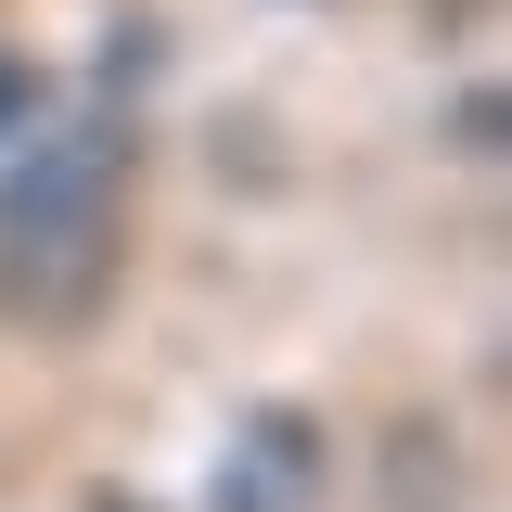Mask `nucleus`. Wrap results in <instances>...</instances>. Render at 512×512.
<instances>
[{
  "label": "nucleus",
  "instance_id": "obj_1",
  "mask_svg": "<svg viewBox=\"0 0 512 512\" xmlns=\"http://www.w3.org/2000/svg\"><path fill=\"white\" fill-rule=\"evenodd\" d=\"M128 141L116 116L26 128L0 154V333H90L128 282Z\"/></svg>",
  "mask_w": 512,
  "mask_h": 512
},
{
  "label": "nucleus",
  "instance_id": "obj_2",
  "mask_svg": "<svg viewBox=\"0 0 512 512\" xmlns=\"http://www.w3.org/2000/svg\"><path fill=\"white\" fill-rule=\"evenodd\" d=\"M320 487H333V423L295 397H256L205 461V512H320Z\"/></svg>",
  "mask_w": 512,
  "mask_h": 512
},
{
  "label": "nucleus",
  "instance_id": "obj_3",
  "mask_svg": "<svg viewBox=\"0 0 512 512\" xmlns=\"http://www.w3.org/2000/svg\"><path fill=\"white\" fill-rule=\"evenodd\" d=\"M448 500H461V461H448L436 423H410L397 461H384V512H448Z\"/></svg>",
  "mask_w": 512,
  "mask_h": 512
},
{
  "label": "nucleus",
  "instance_id": "obj_4",
  "mask_svg": "<svg viewBox=\"0 0 512 512\" xmlns=\"http://www.w3.org/2000/svg\"><path fill=\"white\" fill-rule=\"evenodd\" d=\"M26 128H52V77H39V64L13 52V39H0V154H13Z\"/></svg>",
  "mask_w": 512,
  "mask_h": 512
},
{
  "label": "nucleus",
  "instance_id": "obj_5",
  "mask_svg": "<svg viewBox=\"0 0 512 512\" xmlns=\"http://www.w3.org/2000/svg\"><path fill=\"white\" fill-rule=\"evenodd\" d=\"M448 154H474V167L500 154V90H461V116H448Z\"/></svg>",
  "mask_w": 512,
  "mask_h": 512
},
{
  "label": "nucleus",
  "instance_id": "obj_6",
  "mask_svg": "<svg viewBox=\"0 0 512 512\" xmlns=\"http://www.w3.org/2000/svg\"><path fill=\"white\" fill-rule=\"evenodd\" d=\"M90 512H167V500H141V487H90Z\"/></svg>",
  "mask_w": 512,
  "mask_h": 512
}]
</instances>
